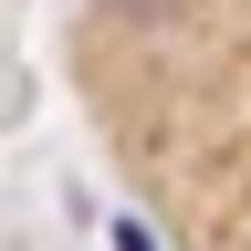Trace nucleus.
I'll list each match as a JSON object with an SVG mask.
<instances>
[{"label":"nucleus","mask_w":251,"mask_h":251,"mask_svg":"<svg viewBox=\"0 0 251 251\" xmlns=\"http://www.w3.org/2000/svg\"><path fill=\"white\" fill-rule=\"evenodd\" d=\"M115 251H157V241H147V220H115Z\"/></svg>","instance_id":"f257e3e1"}]
</instances>
